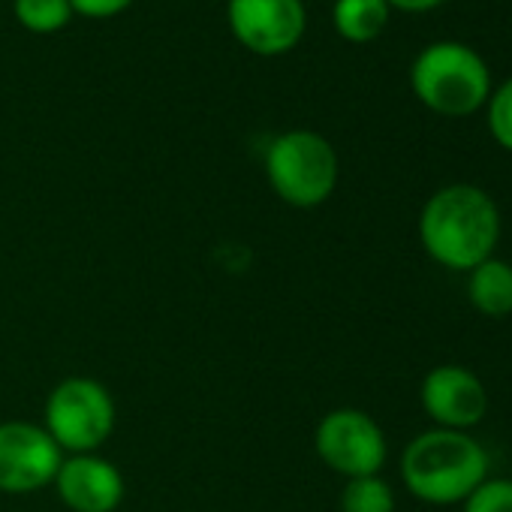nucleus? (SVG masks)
<instances>
[{"mask_svg":"<svg viewBox=\"0 0 512 512\" xmlns=\"http://www.w3.org/2000/svg\"><path fill=\"white\" fill-rule=\"evenodd\" d=\"M413 97L440 118H470L491 97V70L485 58L458 40L425 46L410 64Z\"/></svg>","mask_w":512,"mask_h":512,"instance_id":"obj_3","label":"nucleus"},{"mask_svg":"<svg viewBox=\"0 0 512 512\" xmlns=\"http://www.w3.org/2000/svg\"><path fill=\"white\" fill-rule=\"evenodd\" d=\"M392 10L386 0H335L332 7V25L341 34V40L353 46L374 43L389 28Z\"/></svg>","mask_w":512,"mask_h":512,"instance_id":"obj_12","label":"nucleus"},{"mask_svg":"<svg viewBox=\"0 0 512 512\" xmlns=\"http://www.w3.org/2000/svg\"><path fill=\"white\" fill-rule=\"evenodd\" d=\"M488 479V452L467 431L428 428L401 452L404 488L431 506L464 503Z\"/></svg>","mask_w":512,"mask_h":512,"instance_id":"obj_2","label":"nucleus"},{"mask_svg":"<svg viewBox=\"0 0 512 512\" xmlns=\"http://www.w3.org/2000/svg\"><path fill=\"white\" fill-rule=\"evenodd\" d=\"M485 124L491 139L512 154V76L491 88V97L485 103Z\"/></svg>","mask_w":512,"mask_h":512,"instance_id":"obj_15","label":"nucleus"},{"mask_svg":"<svg viewBox=\"0 0 512 512\" xmlns=\"http://www.w3.org/2000/svg\"><path fill=\"white\" fill-rule=\"evenodd\" d=\"M467 299L488 320L509 317L512 314V263L500 260L494 253L491 260L467 272Z\"/></svg>","mask_w":512,"mask_h":512,"instance_id":"obj_11","label":"nucleus"},{"mask_svg":"<svg viewBox=\"0 0 512 512\" xmlns=\"http://www.w3.org/2000/svg\"><path fill=\"white\" fill-rule=\"evenodd\" d=\"M70 7H73L76 16L100 22V19H115V16H121L124 10L133 7V0H70Z\"/></svg>","mask_w":512,"mask_h":512,"instance_id":"obj_17","label":"nucleus"},{"mask_svg":"<svg viewBox=\"0 0 512 512\" xmlns=\"http://www.w3.org/2000/svg\"><path fill=\"white\" fill-rule=\"evenodd\" d=\"M226 22L247 52L278 58L302 43L308 10L305 0H226Z\"/></svg>","mask_w":512,"mask_h":512,"instance_id":"obj_7","label":"nucleus"},{"mask_svg":"<svg viewBox=\"0 0 512 512\" xmlns=\"http://www.w3.org/2000/svg\"><path fill=\"white\" fill-rule=\"evenodd\" d=\"M389 10H401V13H410V16H419V13H431L437 7H443L446 0H386Z\"/></svg>","mask_w":512,"mask_h":512,"instance_id":"obj_18","label":"nucleus"},{"mask_svg":"<svg viewBox=\"0 0 512 512\" xmlns=\"http://www.w3.org/2000/svg\"><path fill=\"white\" fill-rule=\"evenodd\" d=\"M509 479H512V476H509Z\"/></svg>","mask_w":512,"mask_h":512,"instance_id":"obj_19","label":"nucleus"},{"mask_svg":"<svg viewBox=\"0 0 512 512\" xmlns=\"http://www.w3.org/2000/svg\"><path fill=\"white\" fill-rule=\"evenodd\" d=\"M13 16L31 34H58L76 13L70 0H13Z\"/></svg>","mask_w":512,"mask_h":512,"instance_id":"obj_14","label":"nucleus"},{"mask_svg":"<svg viewBox=\"0 0 512 512\" xmlns=\"http://www.w3.org/2000/svg\"><path fill=\"white\" fill-rule=\"evenodd\" d=\"M320 461L344 479L377 476L389 458V443L380 422L359 407L329 410L314 431Z\"/></svg>","mask_w":512,"mask_h":512,"instance_id":"obj_6","label":"nucleus"},{"mask_svg":"<svg viewBox=\"0 0 512 512\" xmlns=\"http://www.w3.org/2000/svg\"><path fill=\"white\" fill-rule=\"evenodd\" d=\"M52 485L70 512H115L127 494L121 470L100 452L64 455Z\"/></svg>","mask_w":512,"mask_h":512,"instance_id":"obj_10","label":"nucleus"},{"mask_svg":"<svg viewBox=\"0 0 512 512\" xmlns=\"http://www.w3.org/2000/svg\"><path fill=\"white\" fill-rule=\"evenodd\" d=\"M461 512H512V479L488 476L464 503Z\"/></svg>","mask_w":512,"mask_h":512,"instance_id":"obj_16","label":"nucleus"},{"mask_svg":"<svg viewBox=\"0 0 512 512\" xmlns=\"http://www.w3.org/2000/svg\"><path fill=\"white\" fill-rule=\"evenodd\" d=\"M338 509L341 512H395V491L380 473L347 479V485L341 488Z\"/></svg>","mask_w":512,"mask_h":512,"instance_id":"obj_13","label":"nucleus"},{"mask_svg":"<svg viewBox=\"0 0 512 512\" xmlns=\"http://www.w3.org/2000/svg\"><path fill=\"white\" fill-rule=\"evenodd\" d=\"M416 229L422 250L437 266L467 275L494 256L503 220L497 202L482 187L446 184L425 199Z\"/></svg>","mask_w":512,"mask_h":512,"instance_id":"obj_1","label":"nucleus"},{"mask_svg":"<svg viewBox=\"0 0 512 512\" xmlns=\"http://www.w3.org/2000/svg\"><path fill=\"white\" fill-rule=\"evenodd\" d=\"M61 446L37 422H0V494H34L55 482Z\"/></svg>","mask_w":512,"mask_h":512,"instance_id":"obj_8","label":"nucleus"},{"mask_svg":"<svg viewBox=\"0 0 512 512\" xmlns=\"http://www.w3.org/2000/svg\"><path fill=\"white\" fill-rule=\"evenodd\" d=\"M419 401L434 428L470 431L488 413L485 383L464 365H437L422 377Z\"/></svg>","mask_w":512,"mask_h":512,"instance_id":"obj_9","label":"nucleus"},{"mask_svg":"<svg viewBox=\"0 0 512 512\" xmlns=\"http://www.w3.org/2000/svg\"><path fill=\"white\" fill-rule=\"evenodd\" d=\"M115 398L94 377L61 380L43 407V428L61 446L64 455L100 452L115 431Z\"/></svg>","mask_w":512,"mask_h":512,"instance_id":"obj_5","label":"nucleus"},{"mask_svg":"<svg viewBox=\"0 0 512 512\" xmlns=\"http://www.w3.org/2000/svg\"><path fill=\"white\" fill-rule=\"evenodd\" d=\"M266 178L281 202L293 208H320L338 187L341 160L323 133L299 127L278 133L269 142Z\"/></svg>","mask_w":512,"mask_h":512,"instance_id":"obj_4","label":"nucleus"}]
</instances>
